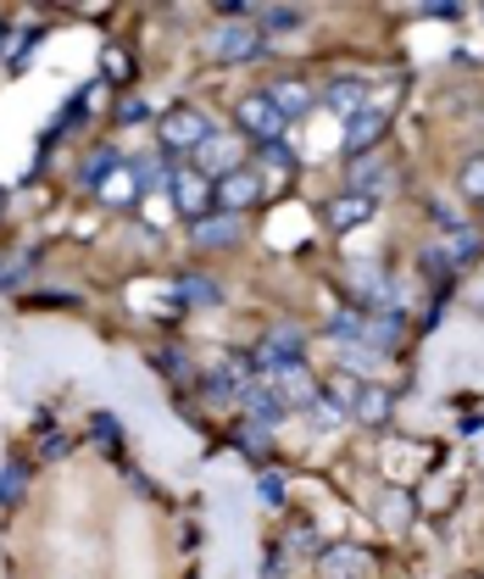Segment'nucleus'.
Masks as SVG:
<instances>
[{
    "mask_svg": "<svg viewBox=\"0 0 484 579\" xmlns=\"http://www.w3.org/2000/svg\"><path fill=\"white\" fill-rule=\"evenodd\" d=\"M167 196H173V207L189 218V223H201V218H212V207H218V184L189 162V168H173L167 173Z\"/></svg>",
    "mask_w": 484,
    "mask_h": 579,
    "instance_id": "f257e3e1",
    "label": "nucleus"
},
{
    "mask_svg": "<svg viewBox=\"0 0 484 579\" xmlns=\"http://www.w3.org/2000/svg\"><path fill=\"white\" fill-rule=\"evenodd\" d=\"M234 128L246 134V139H257V145H278L284 128H289V118L268 101V89H257V95H246V101L234 107Z\"/></svg>",
    "mask_w": 484,
    "mask_h": 579,
    "instance_id": "f03ea898",
    "label": "nucleus"
},
{
    "mask_svg": "<svg viewBox=\"0 0 484 579\" xmlns=\"http://www.w3.org/2000/svg\"><path fill=\"white\" fill-rule=\"evenodd\" d=\"M157 134H162V145H167L173 157L178 151H201V145L212 139V118L201 107H173V112H162Z\"/></svg>",
    "mask_w": 484,
    "mask_h": 579,
    "instance_id": "7ed1b4c3",
    "label": "nucleus"
},
{
    "mask_svg": "<svg viewBox=\"0 0 484 579\" xmlns=\"http://www.w3.org/2000/svg\"><path fill=\"white\" fill-rule=\"evenodd\" d=\"M268 196V178L257 173V168H239V173H228V178H218V207L223 212H246V207H257Z\"/></svg>",
    "mask_w": 484,
    "mask_h": 579,
    "instance_id": "20e7f679",
    "label": "nucleus"
},
{
    "mask_svg": "<svg viewBox=\"0 0 484 579\" xmlns=\"http://www.w3.org/2000/svg\"><path fill=\"white\" fill-rule=\"evenodd\" d=\"M257 51H262V28H257V23H223V28H218V39H212V57H218V62H228V67L251 62Z\"/></svg>",
    "mask_w": 484,
    "mask_h": 579,
    "instance_id": "39448f33",
    "label": "nucleus"
},
{
    "mask_svg": "<svg viewBox=\"0 0 484 579\" xmlns=\"http://www.w3.org/2000/svg\"><path fill=\"white\" fill-rule=\"evenodd\" d=\"M189 239H196L201 251H228L246 239V218H234V212H212L201 223H189Z\"/></svg>",
    "mask_w": 484,
    "mask_h": 579,
    "instance_id": "423d86ee",
    "label": "nucleus"
},
{
    "mask_svg": "<svg viewBox=\"0 0 484 579\" xmlns=\"http://www.w3.org/2000/svg\"><path fill=\"white\" fill-rule=\"evenodd\" d=\"M368 574V552L357 541H334L318 557V579H362Z\"/></svg>",
    "mask_w": 484,
    "mask_h": 579,
    "instance_id": "0eeeda50",
    "label": "nucleus"
},
{
    "mask_svg": "<svg viewBox=\"0 0 484 579\" xmlns=\"http://www.w3.org/2000/svg\"><path fill=\"white\" fill-rule=\"evenodd\" d=\"M301 352H307L301 329H273L268 341L257 346V362H262L268 373H278V368H296V362H301Z\"/></svg>",
    "mask_w": 484,
    "mask_h": 579,
    "instance_id": "6e6552de",
    "label": "nucleus"
},
{
    "mask_svg": "<svg viewBox=\"0 0 484 579\" xmlns=\"http://www.w3.org/2000/svg\"><path fill=\"white\" fill-rule=\"evenodd\" d=\"M390 128V112H384L378 101L362 107L351 123H346V157H368V145H378V134Z\"/></svg>",
    "mask_w": 484,
    "mask_h": 579,
    "instance_id": "1a4fd4ad",
    "label": "nucleus"
},
{
    "mask_svg": "<svg viewBox=\"0 0 484 579\" xmlns=\"http://www.w3.org/2000/svg\"><path fill=\"white\" fill-rule=\"evenodd\" d=\"M401 334H407L401 312H368V323H362V346H368L373 357H390V352L401 346Z\"/></svg>",
    "mask_w": 484,
    "mask_h": 579,
    "instance_id": "9d476101",
    "label": "nucleus"
},
{
    "mask_svg": "<svg viewBox=\"0 0 484 579\" xmlns=\"http://www.w3.org/2000/svg\"><path fill=\"white\" fill-rule=\"evenodd\" d=\"M268 384H273V396L284 402V412H289V407H318V384H312L307 368H278Z\"/></svg>",
    "mask_w": 484,
    "mask_h": 579,
    "instance_id": "9b49d317",
    "label": "nucleus"
},
{
    "mask_svg": "<svg viewBox=\"0 0 484 579\" xmlns=\"http://www.w3.org/2000/svg\"><path fill=\"white\" fill-rule=\"evenodd\" d=\"M196 168H201V173H207V178L218 184V178L239 173L246 162H239V145H234V139H218V134H212V139L201 145V151H196Z\"/></svg>",
    "mask_w": 484,
    "mask_h": 579,
    "instance_id": "f8f14e48",
    "label": "nucleus"
},
{
    "mask_svg": "<svg viewBox=\"0 0 484 579\" xmlns=\"http://www.w3.org/2000/svg\"><path fill=\"white\" fill-rule=\"evenodd\" d=\"M323 107H328L334 118H346V123H351V118L368 107V84H362V78H334V84L323 89Z\"/></svg>",
    "mask_w": 484,
    "mask_h": 579,
    "instance_id": "ddd939ff",
    "label": "nucleus"
},
{
    "mask_svg": "<svg viewBox=\"0 0 484 579\" xmlns=\"http://www.w3.org/2000/svg\"><path fill=\"white\" fill-rule=\"evenodd\" d=\"M268 101H273L289 123H296V118H307V112L318 107V95H312L301 78H284V84H273V89H268Z\"/></svg>",
    "mask_w": 484,
    "mask_h": 579,
    "instance_id": "4468645a",
    "label": "nucleus"
},
{
    "mask_svg": "<svg viewBox=\"0 0 484 579\" xmlns=\"http://www.w3.org/2000/svg\"><path fill=\"white\" fill-rule=\"evenodd\" d=\"M373 212H378V201L362 196V189H351V196H340V201L328 207V223H334V229H357V223H368Z\"/></svg>",
    "mask_w": 484,
    "mask_h": 579,
    "instance_id": "2eb2a0df",
    "label": "nucleus"
},
{
    "mask_svg": "<svg viewBox=\"0 0 484 579\" xmlns=\"http://www.w3.org/2000/svg\"><path fill=\"white\" fill-rule=\"evenodd\" d=\"M95 196H101L107 207H134V201L145 196V189H139V178H134V168L123 162V168H117V173H112V178H107L101 189H95Z\"/></svg>",
    "mask_w": 484,
    "mask_h": 579,
    "instance_id": "dca6fc26",
    "label": "nucleus"
},
{
    "mask_svg": "<svg viewBox=\"0 0 484 579\" xmlns=\"http://www.w3.org/2000/svg\"><path fill=\"white\" fill-rule=\"evenodd\" d=\"M378 523L390 529V535H407V523H412V496H407V491H384V496H378Z\"/></svg>",
    "mask_w": 484,
    "mask_h": 579,
    "instance_id": "f3484780",
    "label": "nucleus"
},
{
    "mask_svg": "<svg viewBox=\"0 0 484 579\" xmlns=\"http://www.w3.org/2000/svg\"><path fill=\"white\" fill-rule=\"evenodd\" d=\"M434 251H440V262H446V268H462V262H473V257H479V234H473V229H457V234L446 239V246H434Z\"/></svg>",
    "mask_w": 484,
    "mask_h": 579,
    "instance_id": "a211bd4d",
    "label": "nucleus"
},
{
    "mask_svg": "<svg viewBox=\"0 0 484 579\" xmlns=\"http://www.w3.org/2000/svg\"><path fill=\"white\" fill-rule=\"evenodd\" d=\"M351 418H362V423H384V418H390V396H384L378 384H362V391H357V407H351Z\"/></svg>",
    "mask_w": 484,
    "mask_h": 579,
    "instance_id": "6ab92c4d",
    "label": "nucleus"
},
{
    "mask_svg": "<svg viewBox=\"0 0 484 579\" xmlns=\"http://www.w3.org/2000/svg\"><path fill=\"white\" fill-rule=\"evenodd\" d=\"M257 17H262V23H257L262 34H289V28H301V23H307L301 7H262Z\"/></svg>",
    "mask_w": 484,
    "mask_h": 579,
    "instance_id": "aec40b11",
    "label": "nucleus"
},
{
    "mask_svg": "<svg viewBox=\"0 0 484 579\" xmlns=\"http://www.w3.org/2000/svg\"><path fill=\"white\" fill-rule=\"evenodd\" d=\"M178 296H184L189 307H218L223 290H218L212 279H178Z\"/></svg>",
    "mask_w": 484,
    "mask_h": 579,
    "instance_id": "412c9836",
    "label": "nucleus"
},
{
    "mask_svg": "<svg viewBox=\"0 0 484 579\" xmlns=\"http://www.w3.org/2000/svg\"><path fill=\"white\" fill-rule=\"evenodd\" d=\"M362 323H368V312H334L328 334H334V341H351V346H362Z\"/></svg>",
    "mask_w": 484,
    "mask_h": 579,
    "instance_id": "4be33fe9",
    "label": "nucleus"
},
{
    "mask_svg": "<svg viewBox=\"0 0 484 579\" xmlns=\"http://www.w3.org/2000/svg\"><path fill=\"white\" fill-rule=\"evenodd\" d=\"M457 184H462L468 201H484V157H468L462 173H457Z\"/></svg>",
    "mask_w": 484,
    "mask_h": 579,
    "instance_id": "5701e85b",
    "label": "nucleus"
},
{
    "mask_svg": "<svg viewBox=\"0 0 484 579\" xmlns=\"http://www.w3.org/2000/svg\"><path fill=\"white\" fill-rule=\"evenodd\" d=\"M23 496V463H7V473H0V507H17Z\"/></svg>",
    "mask_w": 484,
    "mask_h": 579,
    "instance_id": "b1692460",
    "label": "nucleus"
},
{
    "mask_svg": "<svg viewBox=\"0 0 484 579\" xmlns=\"http://www.w3.org/2000/svg\"><path fill=\"white\" fill-rule=\"evenodd\" d=\"M262 157H268V168H278V173H289V168H296V151H289L284 139H278V145H262Z\"/></svg>",
    "mask_w": 484,
    "mask_h": 579,
    "instance_id": "393cba45",
    "label": "nucleus"
},
{
    "mask_svg": "<svg viewBox=\"0 0 484 579\" xmlns=\"http://www.w3.org/2000/svg\"><path fill=\"white\" fill-rule=\"evenodd\" d=\"M145 118H151V107H145V101H123L117 107V123H145Z\"/></svg>",
    "mask_w": 484,
    "mask_h": 579,
    "instance_id": "a878e982",
    "label": "nucleus"
},
{
    "mask_svg": "<svg viewBox=\"0 0 484 579\" xmlns=\"http://www.w3.org/2000/svg\"><path fill=\"white\" fill-rule=\"evenodd\" d=\"M107 78H128V57L123 51H107Z\"/></svg>",
    "mask_w": 484,
    "mask_h": 579,
    "instance_id": "bb28decb",
    "label": "nucleus"
},
{
    "mask_svg": "<svg viewBox=\"0 0 484 579\" xmlns=\"http://www.w3.org/2000/svg\"><path fill=\"white\" fill-rule=\"evenodd\" d=\"M423 12H429V17H457L462 7H457V0H429V7H423Z\"/></svg>",
    "mask_w": 484,
    "mask_h": 579,
    "instance_id": "cd10ccee",
    "label": "nucleus"
},
{
    "mask_svg": "<svg viewBox=\"0 0 484 579\" xmlns=\"http://www.w3.org/2000/svg\"><path fill=\"white\" fill-rule=\"evenodd\" d=\"M95 441H107V446L117 441V429H112V418H95Z\"/></svg>",
    "mask_w": 484,
    "mask_h": 579,
    "instance_id": "c85d7f7f",
    "label": "nucleus"
},
{
    "mask_svg": "<svg viewBox=\"0 0 484 579\" xmlns=\"http://www.w3.org/2000/svg\"><path fill=\"white\" fill-rule=\"evenodd\" d=\"M262 496H268V502H273V507H278V502H284V485H278V479H273V473H268V479H262Z\"/></svg>",
    "mask_w": 484,
    "mask_h": 579,
    "instance_id": "c756f323",
    "label": "nucleus"
},
{
    "mask_svg": "<svg viewBox=\"0 0 484 579\" xmlns=\"http://www.w3.org/2000/svg\"><path fill=\"white\" fill-rule=\"evenodd\" d=\"M0 201H7V196H0Z\"/></svg>",
    "mask_w": 484,
    "mask_h": 579,
    "instance_id": "7c9ffc66",
    "label": "nucleus"
}]
</instances>
